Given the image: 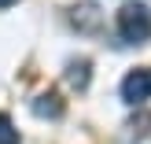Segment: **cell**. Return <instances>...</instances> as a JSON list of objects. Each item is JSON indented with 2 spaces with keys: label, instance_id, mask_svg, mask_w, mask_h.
I'll list each match as a JSON object with an SVG mask.
<instances>
[{
  "label": "cell",
  "instance_id": "1",
  "mask_svg": "<svg viewBox=\"0 0 151 144\" xmlns=\"http://www.w3.org/2000/svg\"><path fill=\"white\" fill-rule=\"evenodd\" d=\"M118 33L125 44H144L151 37V7L137 4V0L122 4L118 7Z\"/></svg>",
  "mask_w": 151,
  "mask_h": 144
},
{
  "label": "cell",
  "instance_id": "2",
  "mask_svg": "<svg viewBox=\"0 0 151 144\" xmlns=\"http://www.w3.org/2000/svg\"><path fill=\"white\" fill-rule=\"evenodd\" d=\"M151 96V70H129L122 81V100L125 103H144Z\"/></svg>",
  "mask_w": 151,
  "mask_h": 144
},
{
  "label": "cell",
  "instance_id": "3",
  "mask_svg": "<svg viewBox=\"0 0 151 144\" xmlns=\"http://www.w3.org/2000/svg\"><path fill=\"white\" fill-rule=\"evenodd\" d=\"M33 115L41 118H59L63 115V100H59V93H41L33 100Z\"/></svg>",
  "mask_w": 151,
  "mask_h": 144
},
{
  "label": "cell",
  "instance_id": "4",
  "mask_svg": "<svg viewBox=\"0 0 151 144\" xmlns=\"http://www.w3.org/2000/svg\"><path fill=\"white\" fill-rule=\"evenodd\" d=\"M78 19H81V26H85V30H96V26H100V15H96V7H92V4L74 7V22H78Z\"/></svg>",
  "mask_w": 151,
  "mask_h": 144
},
{
  "label": "cell",
  "instance_id": "5",
  "mask_svg": "<svg viewBox=\"0 0 151 144\" xmlns=\"http://www.w3.org/2000/svg\"><path fill=\"white\" fill-rule=\"evenodd\" d=\"M70 85H74V89H85V85H88V59L70 63Z\"/></svg>",
  "mask_w": 151,
  "mask_h": 144
},
{
  "label": "cell",
  "instance_id": "6",
  "mask_svg": "<svg viewBox=\"0 0 151 144\" xmlns=\"http://www.w3.org/2000/svg\"><path fill=\"white\" fill-rule=\"evenodd\" d=\"M0 144H19V130L11 126V118L0 111Z\"/></svg>",
  "mask_w": 151,
  "mask_h": 144
},
{
  "label": "cell",
  "instance_id": "7",
  "mask_svg": "<svg viewBox=\"0 0 151 144\" xmlns=\"http://www.w3.org/2000/svg\"><path fill=\"white\" fill-rule=\"evenodd\" d=\"M11 4H15V0H0V7H11Z\"/></svg>",
  "mask_w": 151,
  "mask_h": 144
}]
</instances>
